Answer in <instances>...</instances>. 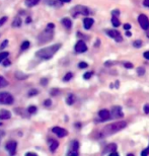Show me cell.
I'll return each instance as SVG.
<instances>
[{"instance_id": "6da1fadb", "label": "cell", "mask_w": 149, "mask_h": 156, "mask_svg": "<svg viewBox=\"0 0 149 156\" xmlns=\"http://www.w3.org/2000/svg\"><path fill=\"white\" fill-rule=\"evenodd\" d=\"M127 127V123L125 121H119L116 123L110 124V125L106 126L104 128L103 132H101V136L106 137V136H111L113 134H116L117 132L121 131V130L125 129Z\"/></svg>"}, {"instance_id": "7a4b0ae2", "label": "cell", "mask_w": 149, "mask_h": 156, "mask_svg": "<svg viewBox=\"0 0 149 156\" xmlns=\"http://www.w3.org/2000/svg\"><path fill=\"white\" fill-rule=\"evenodd\" d=\"M60 48H61V44H55V45H53V46L47 47V48H43L41 50H39L36 53V56L44 60H49L58 52V50Z\"/></svg>"}, {"instance_id": "3957f363", "label": "cell", "mask_w": 149, "mask_h": 156, "mask_svg": "<svg viewBox=\"0 0 149 156\" xmlns=\"http://www.w3.org/2000/svg\"><path fill=\"white\" fill-rule=\"evenodd\" d=\"M70 13H71V15L73 16V17H77V16H79V15L87 16V15L90 14V10H89L86 6L76 5V6H74L71 10H70Z\"/></svg>"}, {"instance_id": "277c9868", "label": "cell", "mask_w": 149, "mask_h": 156, "mask_svg": "<svg viewBox=\"0 0 149 156\" xmlns=\"http://www.w3.org/2000/svg\"><path fill=\"white\" fill-rule=\"evenodd\" d=\"M14 98L9 92H0V104H12Z\"/></svg>"}, {"instance_id": "5b68a950", "label": "cell", "mask_w": 149, "mask_h": 156, "mask_svg": "<svg viewBox=\"0 0 149 156\" xmlns=\"http://www.w3.org/2000/svg\"><path fill=\"white\" fill-rule=\"evenodd\" d=\"M16 148H17V142L13 140L8 141L5 145V149L8 151L10 156H14L16 154Z\"/></svg>"}, {"instance_id": "8992f818", "label": "cell", "mask_w": 149, "mask_h": 156, "mask_svg": "<svg viewBox=\"0 0 149 156\" xmlns=\"http://www.w3.org/2000/svg\"><path fill=\"white\" fill-rule=\"evenodd\" d=\"M106 34L108 35V37H111L112 39H114L116 42L120 43L123 41L122 35H121L120 31H118L117 29H108V31H106Z\"/></svg>"}, {"instance_id": "52a82bcc", "label": "cell", "mask_w": 149, "mask_h": 156, "mask_svg": "<svg viewBox=\"0 0 149 156\" xmlns=\"http://www.w3.org/2000/svg\"><path fill=\"white\" fill-rule=\"evenodd\" d=\"M138 22H139L140 27H141L142 29L147 31L149 27V20L145 14H140V15L138 16Z\"/></svg>"}, {"instance_id": "ba28073f", "label": "cell", "mask_w": 149, "mask_h": 156, "mask_svg": "<svg viewBox=\"0 0 149 156\" xmlns=\"http://www.w3.org/2000/svg\"><path fill=\"white\" fill-rule=\"evenodd\" d=\"M74 50H75V52L76 53H84V52H86L87 51V46H86V44L83 42V41H78L77 43H76V45H75V47H74Z\"/></svg>"}, {"instance_id": "9c48e42d", "label": "cell", "mask_w": 149, "mask_h": 156, "mask_svg": "<svg viewBox=\"0 0 149 156\" xmlns=\"http://www.w3.org/2000/svg\"><path fill=\"white\" fill-rule=\"evenodd\" d=\"M52 132L54 134H56L57 136L59 137V138H63V137H66L68 135V131L65 129H63V128H60V127H54L52 128Z\"/></svg>"}, {"instance_id": "30bf717a", "label": "cell", "mask_w": 149, "mask_h": 156, "mask_svg": "<svg viewBox=\"0 0 149 156\" xmlns=\"http://www.w3.org/2000/svg\"><path fill=\"white\" fill-rule=\"evenodd\" d=\"M123 116H124V114H123L121 106H113L112 112H111V117L112 118H122Z\"/></svg>"}, {"instance_id": "8fae6325", "label": "cell", "mask_w": 149, "mask_h": 156, "mask_svg": "<svg viewBox=\"0 0 149 156\" xmlns=\"http://www.w3.org/2000/svg\"><path fill=\"white\" fill-rule=\"evenodd\" d=\"M99 117L101 118V122L106 121V120H108V119H112V117H111V113L108 112V110H106V108L99 111Z\"/></svg>"}, {"instance_id": "7c38bea8", "label": "cell", "mask_w": 149, "mask_h": 156, "mask_svg": "<svg viewBox=\"0 0 149 156\" xmlns=\"http://www.w3.org/2000/svg\"><path fill=\"white\" fill-rule=\"evenodd\" d=\"M49 147H50L51 152H55L57 150V148L59 147V142L54 139H50L49 140Z\"/></svg>"}, {"instance_id": "4fadbf2b", "label": "cell", "mask_w": 149, "mask_h": 156, "mask_svg": "<svg viewBox=\"0 0 149 156\" xmlns=\"http://www.w3.org/2000/svg\"><path fill=\"white\" fill-rule=\"evenodd\" d=\"M117 144H115V143H112V144H108L106 145L105 147V149H104V153H112V152H116L117 150Z\"/></svg>"}, {"instance_id": "5bb4252c", "label": "cell", "mask_w": 149, "mask_h": 156, "mask_svg": "<svg viewBox=\"0 0 149 156\" xmlns=\"http://www.w3.org/2000/svg\"><path fill=\"white\" fill-rule=\"evenodd\" d=\"M93 23H94L93 18L86 17V18H84V20H83V27H84L85 29H89L93 25Z\"/></svg>"}, {"instance_id": "9a60e30c", "label": "cell", "mask_w": 149, "mask_h": 156, "mask_svg": "<svg viewBox=\"0 0 149 156\" xmlns=\"http://www.w3.org/2000/svg\"><path fill=\"white\" fill-rule=\"evenodd\" d=\"M11 118V113L7 110L0 111V120H9Z\"/></svg>"}, {"instance_id": "2e32d148", "label": "cell", "mask_w": 149, "mask_h": 156, "mask_svg": "<svg viewBox=\"0 0 149 156\" xmlns=\"http://www.w3.org/2000/svg\"><path fill=\"white\" fill-rule=\"evenodd\" d=\"M61 22H62V24L66 27V29H71V27H72V20H70V18H68V17H64V18H62Z\"/></svg>"}, {"instance_id": "e0dca14e", "label": "cell", "mask_w": 149, "mask_h": 156, "mask_svg": "<svg viewBox=\"0 0 149 156\" xmlns=\"http://www.w3.org/2000/svg\"><path fill=\"white\" fill-rule=\"evenodd\" d=\"M75 95L73 94V93H69L68 94V97H66V104H68V106H72V104L75 102Z\"/></svg>"}, {"instance_id": "ac0fdd59", "label": "cell", "mask_w": 149, "mask_h": 156, "mask_svg": "<svg viewBox=\"0 0 149 156\" xmlns=\"http://www.w3.org/2000/svg\"><path fill=\"white\" fill-rule=\"evenodd\" d=\"M39 2H40V0H25L24 4L27 7H34V6H36L37 4H39Z\"/></svg>"}, {"instance_id": "d6986e66", "label": "cell", "mask_w": 149, "mask_h": 156, "mask_svg": "<svg viewBox=\"0 0 149 156\" xmlns=\"http://www.w3.org/2000/svg\"><path fill=\"white\" fill-rule=\"evenodd\" d=\"M78 149H79V143H78L77 140H73L71 142V145H70V149H69V150L78 151Z\"/></svg>"}, {"instance_id": "ffe728a7", "label": "cell", "mask_w": 149, "mask_h": 156, "mask_svg": "<svg viewBox=\"0 0 149 156\" xmlns=\"http://www.w3.org/2000/svg\"><path fill=\"white\" fill-rule=\"evenodd\" d=\"M112 24H113V27H118L119 25L121 24V22H120V20H119L118 16H113V17H112Z\"/></svg>"}, {"instance_id": "44dd1931", "label": "cell", "mask_w": 149, "mask_h": 156, "mask_svg": "<svg viewBox=\"0 0 149 156\" xmlns=\"http://www.w3.org/2000/svg\"><path fill=\"white\" fill-rule=\"evenodd\" d=\"M21 24V18L20 17V16H16L15 20H14V21L12 22V27H20Z\"/></svg>"}, {"instance_id": "7402d4cb", "label": "cell", "mask_w": 149, "mask_h": 156, "mask_svg": "<svg viewBox=\"0 0 149 156\" xmlns=\"http://www.w3.org/2000/svg\"><path fill=\"white\" fill-rule=\"evenodd\" d=\"M7 85H8V81L3 76H0V88H3V87L7 86Z\"/></svg>"}, {"instance_id": "603a6c76", "label": "cell", "mask_w": 149, "mask_h": 156, "mask_svg": "<svg viewBox=\"0 0 149 156\" xmlns=\"http://www.w3.org/2000/svg\"><path fill=\"white\" fill-rule=\"evenodd\" d=\"M15 77L17 79L22 80V79H27L29 77V75H27V74H24V73H21V72H15Z\"/></svg>"}, {"instance_id": "cb8c5ba5", "label": "cell", "mask_w": 149, "mask_h": 156, "mask_svg": "<svg viewBox=\"0 0 149 156\" xmlns=\"http://www.w3.org/2000/svg\"><path fill=\"white\" fill-rule=\"evenodd\" d=\"M8 56H9V53L8 52H1L0 53V63H2L4 60L7 59Z\"/></svg>"}, {"instance_id": "d4e9b609", "label": "cell", "mask_w": 149, "mask_h": 156, "mask_svg": "<svg viewBox=\"0 0 149 156\" xmlns=\"http://www.w3.org/2000/svg\"><path fill=\"white\" fill-rule=\"evenodd\" d=\"M37 106H29L27 108V113H29V115H33V114H36L37 113Z\"/></svg>"}, {"instance_id": "484cf974", "label": "cell", "mask_w": 149, "mask_h": 156, "mask_svg": "<svg viewBox=\"0 0 149 156\" xmlns=\"http://www.w3.org/2000/svg\"><path fill=\"white\" fill-rule=\"evenodd\" d=\"M29 46H31V44H29V41H24V42H23L22 44H21L20 49H21L22 51H24V50H27V49H29Z\"/></svg>"}, {"instance_id": "4316f807", "label": "cell", "mask_w": 149, "mask_h": 156, "mask_svg": "<svg viewBox=\"0 0 149 156\" xmlns=\"http://www.w3.org/2000/svg\"><path fill=\"white\" fill-rule=\"evenodd\" d=\"M72 77H73V74H72L71 72H68V73H66V74H65V76H64L63 80L65 81V82H67V81L71 80Z\"/></svg>"}, {"instance_id": "83f0119b", "label": "cell", "mask_w": 149, "mask_h": 156, "mask_svg": "<svg viewBox=\"0 0 149 156\" xmlns=\"http://www.w3.org/2000/svg\"><path fill=\"white\" fill-rule=\"evenodd\" d=\"M137 74L139 76H143L145 74V68L144 67H138L137 68Z\"/></svg>"}, {"instance_id": "f1b7e54d", "label": "cell", "mask_w": 149, "mask_h": 156, "mask_svg": "<svg viewBox=\"0 0 149 156\" xmlns=\"http://www.w3.org/2000/svg\"><path fill=\"white\" fill-rule=\"evenodd\" d=\"M133 46H134V48H141V47H142V41L141 40L134 41Z\"/></svg>"}, {"instance_id": "f546056e", "label": "cell", "mask_w": 149, "mask_h": 156, "mask_svg": "<svg viewBox=\"0 0 149 156\" xmlns=\"http://www.w3.org/2000/svg\"><path fill=\"white\" fill-rule=\"evenodd\" d=\"M38 93H39V90H38V89H31V90L29 91V97H35Z\"/></svg>"}, {"instance_id": "4dcf8cb0", "label": "cell", "mask_w": 149, "mask_h": 156, "mask_svg": "<svg viewBox=\"0 0 149 156\" xmlns=\"http://www.w3.org/2000/svg\"><path fill=\"white\" fill-rule=\"evenodd\" d=\"M50 93H51V95L55 97V95H58L59 93H60V90H59L58 88H53V89H51Z\"/></svg>"}, {"instance_id": "1f68e13d", "label": "cell", "mask_w": 149, "mask_h": 156, "mask_svg": "<svg viewBox=\"0 0 149 156\" xmlns=\"http://www.w3.org/2000/svg\"><path fill=\"white\" fill-rule=\"evenodd\" d=\"M78 155H79L78 151H74V150H69L67 153V156H78Z\"/></svg>"}, {"instance_id": "d6a6232c", "label": "cell", "mask_w": 149, "mask_h": 156, "mask_svg": "<svg viewBox=\"0 0 149 156\" xmlns=\"http://www.w3.org/2000/svg\"><path fill=\"white\" fill-rule=\"evenodd\" d=\"M78 67H79L80 69H84V68L88 67V64L85 63V62H80V63L78 64Z\"/></svg>"}, {"instance_id": "836d02e7", "label": "cell", "mask_w": 149, "mask_h": 156, "mask_svg": "<svg viewBox=\"0 0 149 156\" xmlns=\"http://www.w3.org/2000/svg\"><path fill=\"white\" fill-rule=\"evenodd\" d=\"M148 155H149V146L146 147V148L141 152V156H148Z\"/></svg>"}, {"instance_id": "e575fe53", "label": "cell", "mask_w": 149, "mask_h": 156, "mask_svg": "<svg viewBox=\"0 0 149 156\" xmlns=\"http://www.w3.org/2000/svg\"><path fill=\"white\" fill-rule=\"evenodd\" d=\"M51 104H52V100H51V99H46L44 101V106H46V108L51 106Z\"/></svg>"}, {"instance_id": "d590c367", "label": "cell", "mask_w": 149, "mask_h": 156, "mask_svg": "<svg viewBox=\"0 0 149 156\" xmlns=\"http://www.w3.org/2000/svg\"><path fill=\"white\" fill-rule=\"evenodd\" d=\"M92 75H93L92 72H86V73H85L84 75H83V78H84V79H86V80H87V79H89Z\"/></svg>"}, {"instance_id": "8d00e7d4", "label": "cell", "mask_w": 149, "mask_h": 156, "mask_svg": "<svg viewBox=\"0 0 149 156\" xmlns=\"http://www.w3.org/2000/svg\"><path fill=\"white\" fill-rule=\"evenodd\" d=\"M6 20H7V16H4V17L0 18V27H2L6 22Z\"/></svg>"}, {"instance_id": "74e56055", "label": "cell", "mask_w": 149, "mask_h": 156, "mask_svg": "<svg viewBox=\"0 0 149 156\" xmlns=\"http://www.w3.org/2000/svg\"><path fill=\"white\" fill-rule=\"evenodd\" d=\"M7 44H8V41L7 40H4L3 42H2L1 46H0V49H4L6 46H7Z\"/></svg>"}, {"instance_id": "f35d334b", "label": "cell", "mask_w": 149, "mask_h": 156, "mask_svg": "<svg viewBox=\"0 0 149 156\" xmlns=\"http://www.w3.org/2000/svg\"><path fill=\"white\" fill-rule=\"evenodd\" d=\"M124 66L126 68H128V69H130V68H133V64L132 63H129V62H125L124 63Z\"/></svg>"}, {"instance_id": "ab89813d", "label": "cell", "mask_w": 149, "mask_h": 156, "mask_svg": "<svg viewBox=\"0 0 149 156\" xmlns=\"http://www.w3.org/2000/svg\"><path fill=\"white\" fill-rule=\"evenodd\" d=\"M48 79L47 78H42L41 79V84L43 85V86H45V85H47V83H48Z\"/></svg>"}, {"instance_id": "60d3db41", "label": "cell", "mask_w": 149, "mask_h": 156, "mask_svg": "<svg viewBox=\"0 0 149 156\" xmlns=\"http://www.w3.org/2000/svg\"><path fill=\"white\" fill-rule=\"evenodd\" d=\"M112 13H113V16H119V15H120V10H118V9L113 10Z\"/></svg>"}, {"instance_id": "b9f144b4", "label": "cell", "mask_w": 149, "mask_h": 156, "mask_svg": "<svg viewBox=\"0 0 149 156\" xmlns=\"http://www.w3.org/2000/svg\"><path fill=\"white\" fill-rule=\"evenodd\" d=\"M144 113L145 114H149V104H146L145 106H144Z\"/></svg>"}, {"instance_id": "7bdbcfd3", "label": "cell", "mask_w": 149, "mask_h": 156, "mask_svg": "<svg viewBox=\"0 0 149 156\" xmlns=\"http://www.w3.org/2000/svg\"><path fill=\"white\" fill-rule=\"evenodd\" d=\"M124 29H125V31H129V29H131V24H129V23H125Z\"/></svg>"}, {"instance_id": "ee69618b", "label": "cell", "mask_w": 149, "mask_h": 156, "mask_svg": "<svg viewBox=\"0 0 149 156\" xmlns=\"http://www.w3.org/2000/svg\"><path fill=\"white\" fill-rule=\"evenodd\" d=\"M46 29H55V25L53 24V23H49V24L47 25Z\"/></svg>"}, {"instance_id": "f6af8a7d", "label": "cell", "mask_w": 149, "mask_h": 156, "mask_svg": "<svg viewBox=\"0 0 149 156\" xmlns=\"http://www.w3.org/2000/svg\"><path fill=\"white\" fill-rule=\"evenodd\" d=\"M143 57H144V58H145V59L149 60V51H146V52H144Z\"/></svg>"}, {"instance_id": "bcb514c9", "label": "cell", "mask_w": 149, "mask_h": 156, "mask_svg": "<svg viewBox=\"0 0 149 156\" xmlns=\"http://www.w3.org/2000/svg\"><path fill=\"white\" fill-rule=\"evenodd\" d=\"M9 65H10L9 60H7V59L4 60V62H3V66H5V67H6V66H9Z\"/></svg>"}, {"instance_id": "7dc6e473", "label": "cell", "mask_w": 149, "mask_h": 156, "mask_svg": "<svg viewBox=\"0 0 149 156\" xmlns=\"http://www.w3.org/2000/svg\"><path fill=\"white\" fill-rule=\"evenodd\" d=\"M143 5L145 6V7H148L149 8V0H144V1H143Z\"/></svg>"}, {"instance_id": "c3c4849f", "label": "cell", "mask_w": 149, "mask_h": 156, "mask_svg": "<svg viewBox=\"0 0 149 156\" xmlns=\"http://www.w3.org/2000/svg\"><path fill=\"white\" fill-rule=\"evenodd\" d=\"M25 156H38V155L34 152H27V154H25Z\"/></svg>"}, {"instance_id": "681fc988", "label": "cell", "mask_w": 149, "mask_h": 156, "mask_svg": "<svg viewBox=\"0 0 149 156\" xmlns=\"http://www.w3.org/2000/svg\"><path fill=\"white\" fill-rule=\"evenodd\" d=\"M59 1H60L61 3H68V2H70L71 0H59Z\"/></svg>"}, {"instance_id": "f907efd6", "label": "cell", "mask_w": 149, "mask_h": 156, "mask_svg": "<svg viewBox=\"0 0 149 156\" xmlns=\"http://www.w3.org/2000/svg\"><path fill=\"white\" fill-rule=\"evenodd\" d=\"M108 156H119V154L117 152H112V153H110V155Z\"/></svg>"}, {"instance_id": "816d5d0a", "label": "cell", "mask_w": 149, "mask_h": 156, "mask_svg": "<svg viewBox=\"0 0 149 156\" xmlns=\"http://www.w3.org/2000/svg\"><path fill=\"white\" fill-rule=\"evenodd\" d=\"M126 36H127V37H131V36H132V34L130 33L129 31H126Z\"/></svg>"}, {"instance_id": "f5cc1de1", "label": "cell", "mask_w": 149, "mask_h": 156, "mask_svg": "<svg viewBox=\"0 0 149 156\" xmlns=\"http://www.w3.org/2000/svg\"><path fill=\"white\" fill-rule=\"evenodd\" d=\"M31 21V17H27V20H25V22H27V23H29Z\"/></svg>"}, {"instance_id": "db71d44e", "label": "cell", "mask_w": 149, "mask_h": 156, "mask_svg": "<svg viewBox=\"0 0 149 156\" xmlns=\"http://www.w3.org/2000/svg\"><path fill=\"white\" fill-rule=\"evenodd\" d=\"M3 133H4V132H3V131H1V132H0V141H1L2 137H3Z\"/></svg>"}, {"instance_id": "11a10c76", "label": "cell", "mask_w": 149, "mask_h": 156, "mask_svg": "<svg viewBox=\"0 0 149 156\" xmlns=\"http://www.w3.org/2000/svg\"><path fill=\"white\" fill-rule=\"evenodd\" d=\"M127 156H135V155H134V154H132V153H129V154H128Z\"/></svg>"}, {"instance_id": "9f6ffc18", "label": "cell", "mask_w": 149, "mask_h": 156, "mask_svg": "<svg viewBox=\"0 0 149 156\" xmlns=\"http://www.w3.org/2000/svg\"><path fill=\"white\" fill-rule=\"evenodd\" d=\"M147 37L149 38V27H148V29H147Z\"/></svg>"}, {"instance_id": "6f0895ef", "label": "cell", "mask_w": 149, "mask_h": 156, "mask_svg": "<svg viewBox=\"0 0 149 156\" xmlns=\"http://www.w3.org/2000/svg\"><path fill=\"white\" fill-rule=\"evenodd\" d=\"M0 126H2V123H0Z\"/></svg>"}]
</instances>
